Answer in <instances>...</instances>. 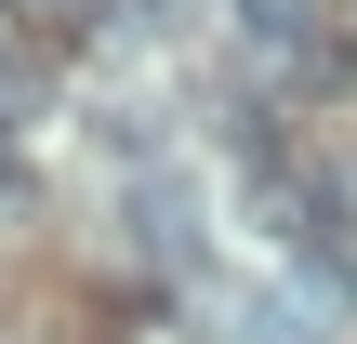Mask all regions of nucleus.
<instances>
[{
	"label": "nucleus",
	"instance_id": "f257e3e1",
	"mask_svg": "<svg viewBox=\"0 0 357 344\" xmlns=\"http://www.w3.org/2000/svg\"><path fill=\"white\" fill-rule=\"evenodd\" d=\"M238 40L252 53H278V66H331V27H318V0H238Z\"/></svg>",
	"mask_w": 357,
	"mask_h": 344
},
{
	"label": "nucleus",
	"instance_id": "f03ea898",
	"mask_svg": "<svg viewBox=\"0 0 357 344\" xmlns=\"http://www.w3.org/2000/svg\"><path fill=\"white\" fill-rule=\"evenodd\" d=\"M132 225H146V252H159V265H199V199H185V186H146V199H132Z\"/></svg>",
	"mask_w": 357,
	"mask_h": 344
},
{
	"label": "nucleus",
	"instance_id": "7ed1b4c3",
	"mask_svg": "<svg viewBox=\"0 0 357 344\" xmlns=\"http://www.w3.org/2000/svg\"><path fill=\"white\" fill-rule=\"evenodd\" d=\"M238 344H318V305H291V292H238Z\"/></svg>",
	"mask_w": 357,
	"mask_h": 344
},
{
	"label": "nucleus",
	"instance_id": "20e7f679",
	"mask_svg": "<svg viewBox=\"0 0 357 344\" xmlns=\"http://www.w3.org/2000/svg\"><path fill=\"white\" fill-rule=\"evenodd\" d=\"M40 27H53V40H79V27H106V0H40Z\"/></svg>",
	"mask_w": 357,
	"mask_h": 344
},
{
	"label": "nucleus",
	"instance_id": "39448f33",
	"mask_svg": "<svg viewBox=\"0 0 357 344\" xmlns=\"http://www.w3.org/2000/svg\"><path fill=\"white\" fill-rule=\"evenodd\" d=\"M0 80H13V27H0Z\"/></svg>",
	"mask_w": 357,
	"mask_h": 344
},
{
	"label": "nucleus",
	"instance_id": "423d86ee",
	"mask_svg": "<svg viewBox=\"0 0 357 344\" xmlns=\"http://www.w3.org/2000/svg\"><path fill=\"white\" fill-rule=\"evenodd\" d=\"M0 186H13V133H0Z\"/></svg>",
	"mask_w": 357,
	"mask_h": 344
}]
</instances>
